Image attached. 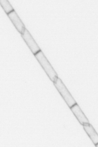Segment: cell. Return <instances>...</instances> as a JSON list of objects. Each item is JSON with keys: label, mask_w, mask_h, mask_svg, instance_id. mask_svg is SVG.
Listing matches in <instances>:
<instances>
[{"label": "cell", "mask_w": 98, "mask_h": 147, "mask_svg": "<svg viewBox=\"0 0 98 147\" xmlns=\"http://www.w3.org/2000/svg\"><path fill=\"white\" fill-rule=\"evenodd\" d=\"M53 83L56 88L70 108L77 103L60 78L57 77Z\"/></svg>", "instance_id": "6da1fadb"}, {"label": "cell", "mask_w": 98, "mask_h": 147, "mask_svg": "<svg viewBox=\"0 0 98 147\" xmlns=\"http://www.w3.org/2000/svg\"><path fill=\"white\" fill-rule=\"evenodd\" d=\"M34 55L48 76L53 82L56 78L58 77V74L43 52L40 50Z\"/></svg>", "instance_id": "7a4b0ae2"}, {"label": "cell", "mask_w": 98, "mask_h": 147, "mask_svg": "<svg viewBox=\"0 0 98 147\" xmlns=\"http://www.w3.org/2000/svg\"><path fill=\"white\" fill-rule=\"evenodd\" d=\"M21 34L22 36L34 55L41 50L40 48L27 29L25 28Z\"/></svg>", "instance_id": "3957f363"}, {"label": "cell", "mask_w": 98, "mask_h": 147, "mask_svg": "<svg viewBox=\"0 0 98 147\" xmlns=\"http://www.w3.org/2000/svg\"><path fill=\"white\" fill-rule=\"evenodd\" d=\"M71 110L81 125L89 123V121L77 103L70 108Z\"/></svg>", "instance_id": "277c9868"}, {"label": "cell", "mask_w": 98, "mask_h": 147, "mask_svg": "<svg viewBox=\"0 0 98 147\" xmlns=\"http://www.w3.org/2000/svg\"><path fill=\"white\" fill-rule=\"evenodd\" d=\"M7 14L17 29L21 33H22L26 27L15 10H13Z\"/></svg>", "instance_id": "5b68a950"}, {"label": "cell", "mask_w": 98, "mask_h": 147, "mask_svg": "<svg viewBox=\"0 0 98 147\" xmlns=\"http://www.w3.org/2000/svg\"><path fill=\"white\" fill-rule=\"evenodd\" d=\"M83 128L95 145L98 144V135L93 126L89 123L83 125Z\"/></svg>", "instance_id": "8992f818"}, {"label": "cell", "mask_w": 98, "mask_h": 147, "mask_svg": "<svg viewBox=\"0 0 98 147\" xmlns=\"http://www.w3.org/2000/svg\"><path fill=\"white\" fill-rule=\"evenodd\" d=\"M0 3L7 13H9L14 10L13 7L8 0H0Z\"/></svg>", "instance_id": "52a82bcc"}]
</instances>
